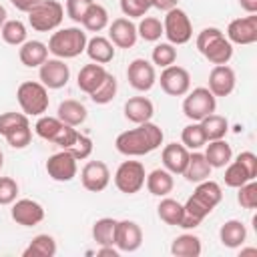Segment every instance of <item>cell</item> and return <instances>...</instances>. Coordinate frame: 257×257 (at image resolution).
Wrapping results in <instances>:
<instances>
[{
  "label": "cell",
  "mask_w": 257,
  "mask_h": 257,
  "mask_svg": "<svg viewBox=\"0 0 257 257\" xmlns=\"http://www.w3.org/2000/svg\"><path fill=\"white\" fill-rule=\"evenodd\" d=\"M6 16H8V14H6V8H4L2 4H0V30H2V26H4V22L8 20Z\"/></svg>",
  "instance_id": "9f6ffc18"
},
{
  "label": "cell",
  "mask_w": 257,
  "mask_h": 257,
  "mask_svg": "<svg viewBox=\"0 0 257 257\" xmlns=\"http://www.w3.org/2000/svg\"><path fill=\"white\" fill-rule=\"evenodd\" d=\"M237 84V76L235 70L227 64H215L209 72V90L215 96H229L235 90Z\"/></svg>",
  "instance_id": "d6986e66"
},
{
  "label": "cell",
  "mask_w": 257,
  "mask_h": 257,
  "mask_svg": "<svg viewBox=\"0 0 257 257\" xmlns=\"http://www.w3.org/2000/svg\"><path fill=\"white\" fill-rule=\"evenodd\" d=\"M157 215H159V219H161L163 223L179 227V225H181V219H183V203L165 197V199H161V203L157 205Z\"/></svg>",
  "instance_id": "836d02e7"
},
{
  "label": "cell",
  "mask_w": 257,
  "mask_h": 257,
  "mask_svg": "<svg viewBox=\"0 0 257 257\" xmlns=\"http://www.w3.org/2000/svg\"><path fill=\"white\" fill-rule=\"evenodd\" d=\"M155 0H120V10L126 18H143L151 8Z\"/></svg>",
  "instance_id": "f6af8a7d"
},
{
  "label": "cell",
  "mask_w": 257,
  "mask_h": 257,
  "mask_svg": "<svg viewBox=\"0 0 257 257\" xmlns=\"http://www.w3.org/2000/svg\"><path fill=\"white\" fill-rule=\"evenodd\" d=\"M237 203L243 209H255L257 207V183H255V179L237 187Z\"/></svg>",
  "instance_id": "ee69618b"
},
{
  "label": "cell",
  "mask_w": 257,
  "mask_h": 257,
  "mask_svg": "<svg viewBox=\"0 0 257 257\" xmlns=\"http://www.w3.org/2000/svg\"><path fill=\"white\" fill-rule=\"evenodd\" d=\"M56 116L64 122V124H70V126H80L86 116H88V110L86 106L80 102V100H74V98H66L58 104V110H56Z\"/></svg>",
  "instance_id": "cb8c5ba5"
},
{
  "label": "cell",
  "mask_w": 257,
  "mask_h": 257,
  "mask_svg": "<svg viewBox=\"0 0 257 257\" xmlns=\"http://www.w3.org/2000/svg\"><path fill=\"white\" fill-rule=\"evenodd\" d=\"M64 151L70 153L76 161H84V159H88L90 153H92V139L86 137V135H82V133H78V137L74 139V143H72L68 149H64Z\"/></svg>",
  "instance_id": "bcb514c9"
},
{
  "label": "cell",
  "mask_w": 257,
  "mask_h": 257,
  "mask_svg": "<svg viewBox=\"0 0 257 257\" xmlns=\"http://www.w3.org/2000/svg\"><path fill=\"white\" fill-rule=\"evenodd\" d=\"M0 36H2V40H4L6 44H10V46H20V44L26 42L28 30H26L24 22H20V20H6L4 26H2V30H0Z\"/></svg>",
  "instance_id": "d590c367"
},
{
  "label": "cell",
  "mask_w": 257,
  "mask_h": 257,
  "mask_svg": "<svg viewBox=\"0 0 257 257\" xmlns=\"http://www.w3.org/2000/svg\"><path fill=\"white\" fill-rule=\"evenodd\" d=\"M18 197V183L12 177H0V205H12Z\"/></svg>",
  "instance_id": "681fc988"
},
{
  "label": "cell",
  "mask_w": 257,
  "mask_h": 257,
  "mask_svg": "<svg viewBox=\"0 0 257 257\" xmlns=\"http://www.w3.org/2000/svg\"><path fill=\"white\" fill-rule=\"evenodd\" d=\"M237 161L247 169V173H249L253 179L257 177V155H255V153H251V151H243V153L237 155Z\"/></svg>",
  "instance_id": "f907efd6"
},
{
  "label": "cell",
  "mask_w": 257,
  "mask_h": 257,
  "mask_svg": "<svg viewBox=\"0 0 257 257\" xmlns=\"http://www.w3.org/2000/svg\"><path fill=\"white\" fill-rule=\"evenodd\" d=\"M86 30L78 26H66V28H56L50 38H48V52H52L56 58L68 60L76 58L84 52L86 48Z\"/></svg>",
  "instance_id": "3957f363"
},
{
  "label": "cell",
  "mask_w": 257,
  "mask_h": 257,
  "mask_svg": "<svg viewBox=\"0 0 257 257\" xmlns=\"http://www.w3.org/2000/svg\"><path fill=\"white\" fill-rule=\"evenodd\" d=\"M56 255V241L52 235L40 233L32 237L28 247L22 251V257H54Z\"/></svg>",
  "instance_id": "4dcf8cb0"
},
{
  "label": "cell",
  "mask_w": 257,
  "mask_h": 257,
  "mask_svg": "<svg viewBox=\"0 0 257 257\" xmlns=\"http://www.w3.org/2000/svg\"><path fill=\"white\" fill-rule=\"evenodd\" d=\"M16 98L26 116H40L48 110L50 98H48V88L38 80H24L16 88Z\"/></svg>",
  "instance_id": "5b68a950"
},
{
  "label": "cell",
  "mask_w": 257,
  "mask_h": 257,
  "mask_svg": "<svg viewBox=\"0 0 257 257\" xmlns=\"http://www.w3.org/2000/svg\"><path fill=\"white\" fill-rule=\"evenodd\" d=\"M92 4H94V0H66L64 12H66V16H68L70 20H74V22L80 24L82 16L86 14V10H88Z\"/></svg>",
  "instance_id": "c3c4849f"
},
{
  "label": "cell",
  "mask_w": 257,
  "mask_h": 257,
  "mask_svg": "<svg viewBox=\"0 0 257 257\" xmlns=\"http://www.w3.org/2000/svg\"><path fill=\"white\" fill-rule=\"evenodd\" d=\"M205 159L213 169H223L225 165H229V161L233 159V151L231 145L225 139H217V141H209L207 149H205Z\"/></svg>",
  "instance_id": "83f0119b"
},
{
  "label": "cell",
  "mask_w": 257,
  "mask_h": 257,
  "mask_svg": "<svg viewBox=\"0 0 257 257\" xmlns=\"http://www.w3.org/2000/svg\"><path fill=\"white\" fill-rule=\"evenodd\" d=\"M179 4V0H155L153 2V8L161 10V12H169L171 8H175Z\"/></svg>",
  "instance_id": "f5cc1de1"
},
{
  "label": "cell",
  "mask_w": 257,
  "mask_h": 257,
  "mask_svg": "<svg viewBox=\"0 0 257 257\" xmlns=\"http://www.w3.org/2000/svg\"><path fill=\"white\" fill-rule=\"evenodd\" d=\"M114 44L104 38V36H92L88 42H86V48L84 52L88 54L90 62H96V64H108L112 58H114Z\"/></svg>",
  "instance_id": "603a6c76"
},
{
  "label": "cell",
  "mask_w": 257,
  "mask_h": 257,
  "mask_svg": "<svg viewBox=\"0 0 257 257\" xmlns=\"http://www.w3.org/2000/svg\"><path fill=\"white\" fill-rule=\"evenodd\" d=\"M225 36L231 44H241V46L257 42V14H249V16L231 20Z\"/></svg>",
  "instance_id": "4fadbf2b"
},
{
  "label": "cell",
  "mask_w": 257,
  "mask_h": 257,
  "mask_svg": "<svg viewBox=\"0 0 257 257\" xmlns=\"http://www.w3.org/2000/svg\"><path fill=\"white\" fill-rule=\"evenodd\" d=\"M62 124H64V122H62L58 116H46V114H40L38 120H36V124H34V133H36L40 139L52 143L54 137L58 135V131H60Z\"/></svg>",
  "instance_id": "ab89813d"
},
{
  "label": "cell",
  "mask_w": 257,
  "mask_h": 257,
  "mask_svg": "<svg viewBox=\"0 0 257 257\" xmlns=\"http://www.w3.org/2000/svg\"><path fill=\"white\" fill-rule=\"evenodd\" d=\"M6 143L12 147V149H26L32 141V128H30V122L26 124H20L18 128H14L12 133H8L6 137Z\"/></svg>",
  "instance_id": "7bdbcfd3"
},
{
  "label": "cell",
  "mask_w": 257,
  "mask_h": 257,
  "mask_svg": "<svg viewBox=\"0 0 257 257\" xmlns=\"http://www.w3.org/2000/svg\"><path fill=\"white\" fill-rule=\"evenodd\" d=\"M124 118L135 122V124H141V122H147L153 118L155 114V104L151 98L147 96H131L126 102H124Z\"/></svg>",
  "instance_id": "44dd1931"
},
{
  "label": "cell",
  "mask_w": 257,
  "mask_h": 257,
  "mask_svg": "<svg viewBox=\"0 0 257 257\" xmlns=\"http://www.w3.org/2000/svg\"><path fill=\"white\" fill-rule=\"evenodd\" d=\"M217 108V96L207 86H197L185 94L183 112L191 122H199Z\"/></svg>",
  "instance_id": "52a82bcc"
},
{
  "label": "cell",
  "mask_w": 257,
  "mask_h": 257,
  "mask_svg": "<svg viewBox=\"0 0 257 257\" xmlns=\"http://www.w3.org/2000/svg\"><path fill=\"white\" fill-rule=\"evenodd\" d=\"M28 14V24L36 32H52L64 20V6L58 0H40Z\"/></svg>",
  "instance_id": "8992f818"
},
{
  "label": "cell",
  "mask_w": 257,
  "mask_h": 257,
  "mask_svg": "<svg viewBox=\"0 0 257 257\" xmlns=\"http://www.w3.org/2000/svg\"><path fill=\"white\" fill-rule=\"evenodd\" d=\"M143 245V229L137 221L122 219L116 221V233H114V247L122 253H133Z\"/></svg>",
  "instance_id": "9a60e30c"
},
{
  "label": "cell",
  "mask_w": 257,
  "mask_h": 257,
  "mask_svg": "<svg viewBox=\"0 0 257 257\" xmlns=\"http://www.w3.org/2000/svg\"><path fill=\"white\" fill-rule=\"evenodd\" d=\"M26 122H30V120L24 112H12V110L2 112L0 114V135L6 137L8 133H12L14 128H18L20 124H26Z\"/></svg>",
  "instance_id": "7dc6e473"
},
{
  "label": "cell",
  "mask_w": 257,
  "mask_h": 257,
  "mask_svg": "<svg viewBox=\"0 0 257 257\" xmlns=\"http://www.w3.org/2000/svg\"><path fill=\"white\" fill-rule=\"evenodd\" d=\"M161 88L163 92H167L169 96H185L191 90V74L187 68L171 64L167 68H163L161 72Z\"/></svg>",
  "instance_id": "8fae6325"
},
{
  "label": "cell",
  "mask_w": 257,
  "mask_h": 257,
  "mask_svg": "<svg viewBox=\"0 0 257 257\" xmlns=\"http://www.w3.org/2000/svg\"><path fill=\"white\" fill-rule=\"evenodd\" d=\"M189 155H191V151L183 143H169V145H165V149L161 153V161H163V167L171 175H183Z\"/></svg>",
  "instance_id": "ffe728a7"
},
{
  "label": "cell",
  "mask_w": 257,
  "mask_h": 257,
  "mask_svg": "<svg viewBox=\"0 0 257 257\" xmlns=\"http://www.w3.org/2000/svg\"><path fill=\"white\" fill-rule=\"evenodd\" d=\"M257 249H241V255H255Z\"/></svg>",
  "instance_id": "6f0895ef"
},
{
  "label": "cell",
  "mask_w": 257,
  "mask_h": 257,
  "mask_svg": "<svg viewBox=\"0 0 257 257\" xmlns=\"http://www.w3.org/2000/svg\"><path fill=\"white\" fill-rule=\"evenodd\" d=\"M38 2H40V0H10V4H12L16 10H20V12H28V10H32Z\"/></svg>",
  "instance_id": "816d5d0a"
},
{
  "label": "cell",
  "mask_w": 257,
  "mask_h": 257,
  "mask_svg": "<svg viewBox=\"0 0 257 257\" xmlns=\"http://www.w3.org/2000/svg\"><path fill=\"white\" fill-rule=\"evenodd\" d=\"M137 34L147 42H157L163 36V22L155 16H143L137 24Z\"/></svg>",
  "instance_id": "74e56055"
},
{
  "label": "cell",
  "mask_w": 257,
  "mask_h": 257,
  "mask_svg": "<svg viewBox=\"0 0 257 257\" xmlns=\"http://www.w3.org/2000/svg\"><path fill=\"white\" fill-rule=\"evenodd\" d=\"M163 128L151 120L137 124L135 128H128L120 133L114 141V147L124 157H143L153 151H157L163 145Z\"/></svg>",
  "instance_id": "7a4b0ae2"
},
{
  "label": "cell",
  "mask_w": 257,
  "mask_h": 257,
  "mask_svg": "<svg viewBox=\"0 0 257 257\" xmlns=\"http://www.w3.org/2000/svg\"><path fill=\"white\" fill-rule=\"evenodd\" d=\"M223 199V191L221 185L205 179L201 183H197L193 195L187 199V203L183 205V219H181V229H195L203 223V219L221 203Z\"/></svg>",
  "instance_id": "6da1fadb"
},
{
  "label": "cell",
  "mask_w": 257,
  "mask_h": 257,
  "mask_svg": "<svg viewBox=\"0 0 257 257\" xmlns=\"http://www.w3.org/2000/svg\"><path fill=\"white\" fill-rule=\"evenodd\" d=\"M145 165L141 161H122L114 171V187L124 195H135L145 187Z\"/></svg>",
  "instance_id": "9c48e42d"
},
{
  "label": "cell",
  "mask_w": 257,
  "mask_h": 257,
  "mask_svg": "<svg viewBox=\"0 0 257 257\" xmlns=\"http://www.w3.org/2000/svg\"><path fill=\"white\" fill-rule=\"evenodd\" d=\"M163 34L167 36V42L171 44H187L193 36V24L187 16L185 10H181L179 6L171 8L169 12H165L163 18Z\"/></svg>",
  "instance_id": "ba28073f"
},
{
  "label": "cell",
  "mask_w": 257,
  "mask_h": 257,
  "mask_svg": "<svg viewBox=\"0 0 257 257\" xmlns=\"http://www.w3.org/2000/svg\"><path fill=\"white\" fill-rule=\"evenodd\" d=\"M18 58L28 68H38L48 58V46L40 40H26L18 46Z\"/></svg>",
  "instance_id": "7402d4cb"
},
{
  "label": "cell",
  "mask_w": 257,
  "mask_h": 257,
  "mask_svg": "<svg viewBox=\"0 0 257 257\" xmlns=\"http://www.w3.org/2000/svg\"><path fill=\"white\" fill-rule=\"evenodd\" d=\"M2 165H4V155H2V151H0V169H2Z\"/></svg>",
  "instance_id": "680465c9"
},
{
  "label": "cell",
  "mask_w": 257,
  "mask_h": 257,
  "mask_svg": "<svg viewBox=\"0 0 257 257\" xmlns=\"http://www.w3.org/2000/svg\"><path fill=\"white\" fill-rule=\"evenodd\" d=\"M197 50L211 64H227L233 58V44L217 26H207L197 34Z\"/></svg>",
  "instance_id": "277c9868"
},
{
  "label": "cell",
  "mask_w": 257,
  "mask_h": 257,
  "mask_svg": "<svg viewBox=\"0 0 257 257\" xmlns=\"http://www.w3.org/2000/svg\"><path fill=\"white\" fill-rule=\"evenodd\" d=\"M201 126H203V133L207 137V143L209 141H217V139H225V135L229 133V120L223 116V114H217V112H211L209 116H205L203 120H199Z\"/></svg>",
  "instance_id": "d6a6232c"
},
{
  "label": "cell",
  "mask_w": 257,
  "mask_h": 257,
  "mask_svg": "<svg viewBox=\"0 0 257 257\" xmlns=\"http://www.w3.org/2000/svg\"><path fill=\"white\" fill-rule=\"evenodd\" d=\"M116 90H118L116 78H114L110 72H106L104 80H102V82H100L88 96H90V100H92L94 104H108V102L116 96Z\"/></svg>",
  "instance_id": "8d00e7d4"
},
{
  "label": "cell",
  "mask_w": 257,
  "mask_h": 257,
  "mask_svg": "<svg viewBox=\"0 0 257 257\" xmlns=\"http://www.w3.org/2000/svg\"><path fill=\"white\" fill-rule=\"evenodd\" d=\"M219 239H221V243H223L225 247L237 249V247H241V245L245 243V239H247V229H245V225H243L241 221L229 219V221H225V223L221 225V229H219Z\"/></svg>",
  "instance_id": "f1b7e54d"
},
{
  "label": "cell",
  "mask_w": 257,
  "mask_h": 257,
  "mask_svg": "<svg viewBox=\"0 0 257 257\" xmlns=\"http://www.w3.org/2000/svg\"><path fill=\"white\" fill-rule=\"evenodd\" d=\"M201 239L193 233H183L173 239L171 253L175 257H199L201 255Z\"/></svg>",
  "instance_id": "f546056e"
},
{
  "label": "cell",
  "mask_w": 257,
  "mask_h": 257,
  "mask_svg": "<svg viewBox=\"0 0 257 257\" xmlns=\"http://www.w3.org/2000/svg\"><path fill=\"white\" fill-rule=\"evenodd\" d=\"M80 183L90 193H100L110 183V171L102 161H88L80 171Z\"/></svg>",
  "instance_id": "2e32d148"
},
{
  "label": "cell",
  "mask_w": 257,
  "mask_h": 257,
  "mask_svg": "<svg viewBox=\"0 0 257 257\" xmlns=\"http://www.w3.org/2000/svg\"><path fill=\"white\" fill-rule=\"evenodd\" d=\"M239 6L247 14H257V0H239Z\"/></svg>",
  "instance_id": "11a10c76"
},
{
  "label": "cell",
  "mask_w": 257,
  "mask_h": 257,
  "mask_svg": "<svg viewBox=\"0 0 257 257\" xmlns=\"http://www.w3.org/2000/svg\"><path fill=\"white\" fill-rule=\"evenodd\" d=\"M118 249H114V245H102L96 249V255L98 257H118Z\"/></svg>",
  "instance_id": "db71d44e"
},
{
  "label": "cell",
  "mask_w": 257,
  "mask_h": 257,
  "mask_svg": "<svg viewBox=\"0 0 257 257\" xmlns=\"http://www.w3.org/2000/svg\"><path fill=\"white\" fill-rule=\"evenodd\" d=\"M181 143H183L189 151H199V149H203V147L207 145V137H205V133H203L201 122H191V124H187V126L183 128V133H181Z\"/></svg>",
  "instance_id": "f35d334b"
},
{
  "label": "cell",
  "mask_w": 257,
  "mask_h": 257,
  "mask_svg": "<svg viewBox=\"0 0 257 257\" xmlns=\"http://www.w3.org/2000/svg\"><path fill=\"white\" fill-rule=\"evenodd\" d=\"M80 24H82V28L86 32H100V30H104L108 26V12H106V8L94 2L86 10V14L82 16Z\"/></svg>",
  "instance_id": "1f68e13d"
},
{
  "label": "cell",
  "mask_w": 257,
  "mask_h": 257,
  "mask_svg": "<svg viewBox=\"0 0 257 257\" xmlns=\"http://www.w3.org/2000/svg\"><path fill=\"white\" fill-rule=\"evenodd\" d=\"M247 181H253V177L247 173V169L237 159L235 161L231 159L229 165H225V185L231 187V189H237Z\"/></svg>",
  "instance_id": "60d3db41"
},
{
  "label": "cell",
  "mask_w": 257,
  "mask_h": 257,
  "mask_svg": "<svg viewBox=\"0 0 257 257\" xmlns=\"http://www.w3.org/2000/svg\"><path fill=\"white\" fill-rule=\"evenodd\" d=\"M38 78L40 82L50 88V90H58L62 86L68 84L70 80V68L62 58H46L40 66H38Z\"/></svg>",
  "instance_id": "30bf717a"
},
{
  "label": "cell",
  "mask_w": 257,
  "mask_h": 257,
  "mask_svg": "<svg viewBox=\"0 0 257 257\" xmlns=\"http://www.w3.org/2000/svg\"><path fill=\"white\" fill-rule=\"evenodd\" d=\"M10 217L22 225V227H34L38 223H42L44 219V209L38 201L34 199H18L12 203V209H10Z\"/></svg>",
  "instance_id": "e0dca14e"
},
{
  "label": "cell",
  "mask_w": 257,
  "mask_h": 257,
  "mask_svg": "<svg viewBox=\"0 0 257 257\" xmlns=\"http://www.w3.org/2000/svg\"><path fill=\"white\" fill-rule=\"evenodd\" d=\"M145 185H147V189H149L151 195H155V197H167L173 191V187H175V179L163 167V169L151 171L147 175V179H145Z\"/></svg>",
  "instance_id": "4316f807"
},
{
  "label": "cell",
  "mask_w": 257,
  "mask_h": 257,
  "mask_svg": "<svg viewBox=\"0 0 257 257\" xmlns=\"http://www.w3.org/2000/svg\"><path fill=\"white\" fill-rule=\"evenodd\" d=\"M126 80L128 84L139 90V92H147L155 86L157 82V70H155V64L149 62L147 58H135L128 68H126Z\"/></svg>",
  "instance_id": "7c38bea8"
},
{
  "label": "cell",
  "mask_w": 257,
  "mask_h": 257,
  "mask_svg": "<svg viewBox=\"0 0 257 257\" xmlns=\"http://www.w3.org/2000/svg\"><path fill=\"white\" fill-rule=\"evenodd\" d=\"M151 60L159 68H167V66L175 64V60H177V48H175V44H171V42H159V44H155L153 54H151Z\"/></svg>",
  "instance_id": "b9f144b4"
},
{
  "label": "cell",
  "mask_w": 257,
  "mask_h": 257,
  "mask_svg": "<svg viewBox=\"0 0 257 257\" xmlns=\"http://www.w3.org/2000/svg\"><path fill=\"white\" fill-rule=\"evenodd\" d=\"M211 171H213V167L207 163L205 155L199 153V151H193L189 155V161H187V167L183 171V177L189 183H201V181L211 177Z\"/></svg>",
  "instance_id": "484cf974"
},
{
  "label": "cell",
  "mask_w": 257,
  "mask_h": 257,
  "mask_svg": "<svg viewBox=\"0 0 257 257\" xmlns=\"http://www.w3.org/2000/svg\"><path fill=\"white\" fill-rule=\"evenodd\" d=\"M106 76V68L102 64H96V62H90V64H84L80 70H78V76H76V84L82 92L90 94Z\"/></svg>",
  "instance_id": "d4e9b609"
},
{
  "label": "cell",
  "mask_w": 257,
  "mask_h": 257,
  "mask_svg": "<svg viewBox=\"0 0 257 257\" xmlns=\"http://www.w3.org/2000/svg\"><path fill=\"white\" fill-rule=\"evenodd\" d=\"M114 233H116V219L102 217V219H96L92 225V239L96 241L98 247L114 245Z\"/></svg>",
  "instance_id": "e575fe53"
},
{
  "label": "cell",
  "mask_w": 257,
  "mask_h": 257,
  "mask_svg": "<svg viewBox=\"0 0 257 257\" xmlns=\"http://www.w3.org/2000/svg\"><path fill=\"white\" fill-rule=\"evenodd\" d=\"M137 38H139L137 24L131 18L120 16L108 24V40L116 48H133L137 44Z\"/></svg>",
  "instance_id": "ac0fdd59"
},
{
  "label": "cell",
  "mask_w": 257,
  "mask_h": 257,
  "mask_svg": "<svg viewBox=\"0 0 257 257\" xmlns=\"http://www.w3.org/2000/svg\"><path fill=\"white\" fill-rule=\"evenodd\" d=\"M76 171H78L76 159L70 153H66V151L54 153L46 161V173L56 183H68V181H72L76 177Z\"/></svg>",
  "instance_id": "5bb4252c"
}]
</instances>
